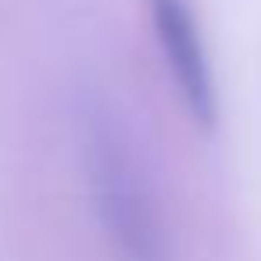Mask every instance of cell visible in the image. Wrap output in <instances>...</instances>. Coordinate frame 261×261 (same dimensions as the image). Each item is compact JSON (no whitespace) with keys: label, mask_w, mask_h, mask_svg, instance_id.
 I'll list each match as a JSON object with an SVG mask.
<instances>
[{"label":"cell","mask_w":261,"mask_h":261,"mask_svg":"<svg viewBox=\"0 0 261 261\" xmlns=\"http://www.w3.org/2000/svg\"><path fill=\"white\" fill-rule=\"evenodd\" d=\"M79 150L93 215L118 261H172L158 197L133 158V147L104 104L79 115Z\"/></svg>","instance_id":"obj_1"},{"label":"cell","mask_w":261,"mask_h":261,"mask_svg":"<svg viewBox=\"0 0 261 261\" xmlns=\"http://www.w3.org/2000/svg\"><path fill=\"white\" fill-rule=\"evenodd\" d=\"M150 22L158 47L165 54V65L179 86V97L186 100L190 115L200 125H215L218 104H215V79L211 61L200 40V25L193 22L182 0H150Z\"/></svg>","instance_id":"obj_2"}]
</instances>
